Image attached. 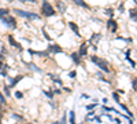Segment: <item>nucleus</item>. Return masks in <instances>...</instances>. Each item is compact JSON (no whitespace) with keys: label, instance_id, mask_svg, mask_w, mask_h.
I'll list each match as a JSON object with an SVG mask.
<instances>
[{"label":"nucleus","instance_id":"30","mask_svg":"<svg viewBox=\"0 0 137 124\" xmlns=\"http://www.w3.org/2000/svg\"><path fill=\"white\" fill-rule=\"evenodd\" d=\"M52 93H54V95H62L63 91H62V88H59V87H52Z\"/></svg>","mask_w":137,"mask_h":124},{"label":"nucleus","instance_id":"27","mask_svg":"<svg viewBox=\"0 0 137 124\" xmlns=\"http://www.w3.org/2000/svg\"><path fill=\"white\" fill-rule=\"evenodd\" d=\"M96 106H97V103H96V102H92V103H88V105L85 106V109H86L88 112H92V110L96 109Z\"/></svg>","mask_w":137,"mask_h":124},{"label":"nucleus","instance_id":"6","mask_svg":"<svg viewBox=\"0 0 137 124\" xmlns=\"http://www.w3.org/2000/svg\"><path fill=\"white\" fill-rule=\"evenodd\" d=\"M25 77H26V75L18 73L17 76H8V77H7L6 80H7V84H8V87H10L11 90H13V88H15V87H17Z\"/></svg>","mask_w":137,"mask_h":124},{"label":"nucleus","instance_id":"36","mask_svg":"<svg viewBox=\"0 0 137 124\" xmlns=\"http://www.w3.org/2000/svg\"><path fill=\"white\" fill-rule=\"evenodd\" d=\"M106 13H107L108 15H110V17H112V14H114V11H112V9H107V11H106Z\"/></svg>","mask_w":137,"mask_h":124},{"label":"nucleus","instance_id":"25","mask_svg":"<svg viewBox=\"0 0 137 124\" xmlns=\"http://www.w3.org/2000/svg\"><path fill=\"white\" fill-rule=\"evenodd\" d=\"M41 35H43V37H44V39H45V40H47V42H48V43H52V37H51V36H50V35H48V33H47V30H45V29H44V28H43V29H41Z\"/></svg>","mask_w":137,"mask_h":124},{"label":"nucleus","instance_id":"42","mask_svg":"<svg viewBox=\"0 0 137 124\" xmlns=\"http://www.w3.org/2000/svg\"><path fill=\"white\" fill-rule=\"evenodd\" d=\"M22 124H36V123H33V121H25V123H22Z\"/></svg>","mask_w":137,"mask_h":124},{"label":"nucleus","instance_id":"19","mask_svg":"<svg viewBox=\"0 0 137 124\" xmlns=\"http://www.w3.org/2000/svg\"><path fill=\"white\" fill-rule=\"evenodd\" d=\"M67 117H68V124H77V119H75V110H74V109L68 110Z\"/></svg>","mask_w":137,"mask_h":124},{"label":"nucleus","instance_id":"13","mask_svg":"<svg viewBox=\"0 0 137 124\" xmlns=\"http://www.w3.org/2000/svg\"><path fill=\"white\" fill-rule=\"evenodd\" d=\"M100 39H102V33H99V32H95V33H92V36L89 37V40H88V43L92 46H97Z\"/></svg>","mask_w":137,"mask_h":124},{"label":"nucleus","instance_id":"12","mask_svg":"<svg viewBox=\"0 0 137 124\" xmlns=\"http://www.w3.org/2000/svg\"><path fill=\"white\" fill-rule=\"evenodd\" d=\"M67 26H68V29H70L75 36H77V37H81V33H80V26L77 25V22H74V21H67Z\"/></svg>","mask_w":137,"mask_h":124},{"label":"nucleus","instance_id":"16","mask_svg":"<svg viewBox=\"0 0 137 124\" xmlns=\"http://www.w3.org/2000/svg\"><path fill=\"white\" fill-rule=\"evenodd\" d=\"M43 95L48 99V101H54L55 99V95L52 93V87H50V88H43Z\"/></svg>","mask_w":137,"mask_h":124},{"label":"nucleus","instance_id":"2","mask_svg":"<svg viewBox=\"0 0 137 124\" xmlns=\"http://www.w3.org/2000/svg\"><path fill=\"white\" fill-rule=\"evenodd\" d=\"M58 14L55 10L54 4H52L51 2H48V0H43L41 2V15L44 18H51V17H55V15Z\"/></svg>","mask_w":137,"mask_h":124},{"label":"nucleus","instance_id":"22","mask_svg":"<svg viewBox=\"0 0 137 124\" xmlns=\"http://www.w3.org/2000/svg\"><path fill=\"white\" fill-rule=\"evenodd\" d=\"M8 105V99L6 98V95L0 91V106H7Z\"/></svg>","mask_w":137,"mask_h":124},{"label":"nucleus","instance_id":"44","mask_svg":"<svg viewBox=\"0 0 137 124\" xmlns=\"http://www.w3.org/2000/svg\"><path fill=\"white\" fill-rule=\"evenodd\" d=\"M7 2H10V3H13V2H14V0H7Z\"/></svg>","mask_w":137,"mask_h":124},{"label":"nucleus","instance_id":"24","mask_svg":"<svg viewBox=\"0 0 137 124\" xmlns=\"http://www.w3.org/2000/svg\"><path fill=\"white\" fill-rule=\"evenodd\" d=\"M67 76H68V79H71V80H77V76H78V73H77V69L70 70V72L67 73Z\"/></svg>","mask_w":137,"mask_h":124},{"label":"nucleus","instance_id":"37","mask_svg":"<svg viewBox=\"0 0 137 124\" xmlns=\"http://www.w3.org/2000/svg\"><path fill=\"white\" fill-rule=\"evenodd\" d=\"M7 57H6V55H3L2 53H0V61H2V62H4V59H6Z\"/></svg>","mask_w":137,"mask_h":124},{"label":"nucleus","instance_id":"40","mask_svg":"<svg viewBox=\"0 0 137 124\" xmlns=\"http://www.w3.org/2000/svg\"><path fill=\"white\" fill-rule=\"evenodd\" d=\"M51 124H60L59 120H54V121H51Z\"/></svg>","mask_w":137,"mask_h":124},{"label":"nucleus","instance_id":"14","mask_svg":"<svg viewBox=\"0 0 137 124\" xmlns=\"http://www.w3.org/2000/svg\"><path fill=\"white\" fill-rule=\"evenodd\" d=\"M107 28L111 33H116V32H118V23H116V21L114 18H110L107 21Z\"/></svg>","mask_w":137,"mask_h":124},{"label":"nucleus","instance_id":"17","mask_svg":"<svg viewBox=\"0 0 137 124\" xmlns=\"http://www.w3.org/2000/svg\"><path fill=\"white\" fill-rule=\"evenodd\" d=\"M2 93L6 95L7 99L11 98V88L8 87V84H7V83H3V86H2Z\"/></svg>","mask_w":137,"mask_h":124},{"label":"nucleus","instance_id":"38","mask_svg":"<svg viewBox=\"0 0 137 124\" xmlns=\"http://www.w3.org/2000/svg\"><path fill=\"white\" fill-rule=\"evenodd\" d=\"M3 68H4V62L0 61V70H3Z\"/></svg>","mask_w":137,"mask_h":124},{"label":"nucleus","instance_id":"18","mask_svg":"<svg viewBox=\"0 0 137 124\" xmlns=\"http://www.w3.org/2000/svg\"><path fill=\"white\" fill-rule=\"evenodd\" d=\"M71 2H73L77 7H81V9H86V10H89V9H91L89 4H88L85 0H71Z\"/></svg>","mask_w":137,"mask_h":124},{"label":"nucleus","instance_id":"45","mask_svg":"<svg viewBox=\"0 0 137 124\" xmlns=\"http://www.w3.org/2000/svg\"><path fill=\"white\" fill-rule=\"evenodd\" d=\"M78 124H85V123H84V121H81V123H78Z\"/></svg>","mask_w":137,"mask_h":124},{"label":"nucleus","instance_id":"11","mask_svg":"<svg viewBox=\"0 0 137 124\" xmlns=\"http://www.w3.org/2000/svg\"><path fill=\"white\" fill-rule=\"evenodd\" d=\"M54 7H55V10H56V13H66L67 11V4H66V2H63V0H55L54 2Z\"/></svg>","mask_w":137,"mask_h":124},{"label":"nucleus","instance_id":"29","mask_svg":"<svg viewBox=\"0 0 137 124\" xmlns=\"http://www.w3.org/2000/svg\"><path fill=\"white\" fill-rule=\"evenodd\" d=\"M112 99H114V101H115L116 103H118V105L121 103V99H119V93H118V91H114V93H112Z\"/></svg>","mask_w":137,"mask_h":124},{"label":"nucleus","instance_id":"1","mask_svg":"<svg viewBox=\"0 0 137 124\" xmlns=\"http://www.w3.org/2000/svg\"><path fill=\"white\" fill-rule=\"evenodd\" d=\"M11 11H13L15 15H18V17H21V18H25V19H36V21H38V19L41 18V15L34 13V11H27V10L17 9V7H14Z\"/></svg>","mask_w":137,"mask_h":124},{"label":"nucleus","instance_id":"33","mask_svg":"<svg viewBox=\"0 0 137 124\" xmlns=\"http://www.w3.org/2000/svg\"><path fill=\"white\" fill-rule=\"evenodd\" d=\"M133 90H137V77H134V79H133Z\"/></svg>","mask_w":137,"mask_h":124},{"label":"nucleus","instance_id":"4","mask_svg":"<svg viewBox=\"0 0 137 124\" xmlns=\"http://www.w3.org/2000/svg\"><path fill=\"white\" fill-rule=\"evenodd\" d=\"M48 53H50V55H60V54H64V48L62 47V44L60 43H48L47 48H45Z\"/></svg>","mask_w":137,"mask_h":124},{"label":"nucleus","instance_id":"34","mask_svg":"<svg viewBox=\"0 0 137 124\" xmlns=\"http://www.w3.org/2000/svg\"><path fill=\"white\" fill-rule=\"evenodd\" d=\"M93 120H95L96 123H99V124L102 123V117H100V116H95V117H93Z\"/></svg>","mask_w":137,"mask_h":124},{"label":"nucleus","instance_id":"35","mask_svg":"<svg viewBox=\"0 0 137 124\" xmlns=\"http://www.w3.org/2000/svg\"><path fill=\"white\" fill-rule=\"evenodd\" d=\"M118 11H119L121 14H122L123 11H125V7H123V4H119V7H118Z\"/></svg>","mask_w":137,"mask_h":124},{"label":"nucleus","instance_id":"43","mask_svg":"<svg viewBox=\"0 0 137 124\" xmlns=\"http://www.w3.org/2000/svg\"><path fill=\"white\" fill-rule=\"evenodd\" d=\"M19 3H26V0H18Z\"/></svg>","mask_w":137,"mask_h":124},{"label":"nucleus","instance_id":"10","mask_svg":"<svg viewBox=\"0 0 137 124\" xmlns=\"http://www.w3.org/2000/svg\"><path fill=\"white\" fill-rule=\"evenodd\" d=\"M25 65H26V68L29 69L30 72H33V73H44V69L43 68H40L36 62H33V61H30V62H25Z\"/></svg>","mask_w":137,"mask_h":124},{"label":"nucleus","instance_id":"5","mask_svg":"<svg viewBox=\"0 0 137 124\" xmlns=\"http://www.w3.org/2000/svg\"><path fill=\"white\" fill-rule=\"evenodd\" d=\"M7 44H8L11 48L17 50L18 53H23V50H25V48H23V46H22V43H19L11 33L7 35Z\"/></svg>","mask_w":137,"mask_h":124},{"label":"nucleus","instance_id":"41","mask_svg":"<svg viewBox=\"0 0 137 124\" xmlns=\"http://www.w3.org/2000/svg\"><path fill=\"white\" fill-rule=\"evenodd\" d=\"M26 2H27V3H37L38 0H26Z\"/></svg>","mask_w":137,"mask_h":124},{"label":"nucleus","instance_id":"26","mask_svg":"<svg viewBox=\"0 0 137 124\" xmlns=\"http://www.w3.org/2000/svg\"><path fill=\"white\" fill-rule=\"evenodd\" d=\"M60 124H68V117H67V113L66 112H63V114H62V117H60Z\"/></svg>","mask_w":137,"mask_h":124},{"label":"nucleus","instance_id":"3","mask_svg":"<svg viewBox=\"0 0 137 124\" xmlns=\"http://www.w3.org/2000/svg\"><path fill=\"white\" fill-rule=\"evenodd\" d=\"M0 23H2V25H4L6 29H8V30H14V29H17V26H18L17 18H15L14 15H11V14L3 17L2 19H0Z\"/></svg>","mask_w":137,"mask_h":124},{"label":"nucleus","instance_id":"20","mask_svg":"<svg viewBox=\"0 0 137 124\" xmlns=\"http://www.w3.org/2000/svg\"><path fill=\"white\" fill-rule=\"evenodd\" d=\"M13 97L17 99V101H22V99L25 98V93H23V91H21V90H17V91L14 93Z\"/></svg>","mask_w":137,"mask_h":124},{"label":"nucleus","instance_id":"32","mask_svg":"<svg viewBox=\"0 0 137 124\" xmlns=\"http://www.w3.org/2000/svg\"><path fill=\"white\" fill-rule=\"evenodd\" d=\"M81 99H86V101H89V99H91V95L84 93V94H81Z\"/></svg>","mask_w":137,"mask_h":124},{"label":"nucleus","instance_id":"8","mask_svg":"<svg viewBox=\"0 0 137 124\" xmlns=\"http://www.w3.org/2000/svg\"><path fill=\"white\" fill-rule=\"evenodd\" d=\"M68 58H70V61L73 62V65H75V66H81V65H84V59L80 57V54H78L77 50L71 51V53L68 54Z\"/></svg>","mask_w":137,"mask_h":124},{"label":"nucleus","instance_id":"9","mask_svg":"<svg viewBox=\"0 0 137 124\" xmlns=\"http://www.w3.org/2000/svg\"><path fill=\"white\" fill-rule=\"evenodd\" d=\"M89 43L88 42H82L81 44H80V47H78V54H80V57H81L82 59L84 58H86L88 57V54H89Z\"/></svg>","mask_w":137,"mask_h":124},{"label":"nucleus","instance_id":"23","mask_svg":"<svg viewBox=\"0 0 137 124\" xmlns=\"http://www.w3.org/2000/svg\"><path fill=\"white\" fill-rule=\"evenodd\" d=\"M129 14H130L132 21H137V7H134V9H130V10H129Z\"/></svg>","mask_w":137,"mask_h":124},{"label":"nucleus","instance_id":"46","mask_svg":"<svg viewBox=\"0 0 137 124\" xmlns=\"http://www.w3.org/2000/svg\"><path fill=\"white\" fill-rule=\"evenodd\" d=\"M63 2H67V0H63Z\"/></svg>","mask_w":137,"mask_h":124},{"label":"nucleus","instance_id":"21","mask_svg":"<svg viewBox=\"0 0 137 124\" xmlns=\"http://www.w3.org/2000/svg\"><path fill=\"white\" fill-rule=\"evenodd\" d=\"M11 14V10L7 9V7H0V19L3 17H6V15H10Z\"/></svg>","mask_w":137,"mask_h":124},{"label":"nucleus","instance_id":"15","mask_svg":"<svg viewBox=\"0 0 137 124\" xmlns=\"http://www.w3.org/2000/svg\"><path fill=\"white\" fill-rule=\"evenodd\" d=\"M11 119L17 123H25V117H23L22 113H17V112H11Z\"/></svg>","mask_w":137,"mask_h":124},{"label":"nucleus","instance_id":"31","mask_svg":"<svg viewBox=\"0 0 137 124\" xmlns=\"http://www.w3.org/2000/svg\"><path fill=\"white\" fill-rule=\"evenodd\" d=\"M62 91H63V93H66V94H71V93H73V88H70V87L63 86V87H62Z\"/></svg>","mask_w":137,"mask_h":124},{"label":"nucleus","instance_id":"7","mask_svg":"<svg viewBox=\"0 0 137 124\" xmlns=\"http://www.w3.org/2000/svg\"><path fill=\"white\" fill-rule=\"evenodd\" d=\"M95 65L97 66L99 69L103 72V73H110V72H111V68H110V63H108V61H107V59H104V58H102V57L97 58V61H96Z\"/></svg>","mask_w":137,"mask_h":124},{"label":"nucleus","instance_id":"28","mask_svg":"<svg viewBox=\"0 0 137 124\" xmlns=\"http://www.w3.org/2000/svg\"><path fill=\"white\" fill-rule=\"evenodd\" d=\"M119 106L122 108V109H123V110H125V112H126V113L129 114V117H130V119H133V114H132V112H130V110L128 109V106L125 105V103H122V102H121V103H119Z\"/></svg>","mask_w":137,"mask_h":124},{"label":"nucleus","instance_id":"39","mask_svg":"<svg viewBox=\"0 0 137 124\" xmlns=\"http://www.w3.org/2000/svg\"><path fill=\"white\" fill-rule=\"evenodd\" d=\"M102 102L104 103V105H106V103L108 102V98H103V99H102Z\"/></svg>","mask_w":137,"mask_h":124}]
</instances>
